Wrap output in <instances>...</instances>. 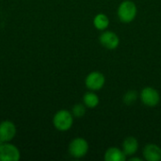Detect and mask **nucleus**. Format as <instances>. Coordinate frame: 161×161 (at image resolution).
Segmentation results:
<instances>
[{
  "instance_id": "f257e3e1",
  "label": "nucleus",
  "mask_w": 161,
  "mask_h": 161,
  "mask_svg": "<svg viewBox=\"0 0 161 161\" xmlns=\"http://www.w3.org/2000/svg\"><path fill=\"white\" fill-rule=\"evenodd\" d=\"M75 117L72 112L67 109H59L58 110L52 119V123L54 127L59 132H66L70 130L74 125Z\"/></svg>"
},
{
  "instance_id": "f03ea898",
  "label": "nucleus",
  "mask_w": 161,
  "mask_h": 161,
  "mask_svg": "<svg viewBox=\"0 0 161 161\" xmlns=\"http://www.w3.org/2000/svg\"><path fill=\"white\" fill-rule=\"evenodd\" d=\"M138 14V8L135 2L132 0H124L120 3L118 9H117V15L119 20L122 23L129 24L133 22Z\"/></svg>"
},
{
  "instance_id": "7ed1b4c3",
  "label": "nucleus",
  "mask_w": 161,
  "mask_h": 161,
  "mask_svg": "<svg viewBox=\"0 0 161 161\" xmlns=\"http://www.w3.org/2000/svg\"><path fill=\"white\" fill-rule=\"evenodd\" d=\"M89 142L82 137H76L73 139L68 145L69 155L76 159L86 157L89 152Z\"/></svg>"
},
{
  "instance_id": "20e7f679",
  "label": "nucleus",
  "mask_w": 161,
  "mask_h": 161,
  "mask_svg": "<svg viewBox=\"0 0 161 161\" xmlns=\"http://www.w3.org/2000/svg\"><path fill=\"white\" fill-rule=\"evenodd\" d=\"M142 103L148 108H155L160 103V93L153 87H145L140 92Z\"/></svg>"
},
{
  "instance_id": "39448f33",
  "label": "nucleus",
  "mask_w": 161,
  "mask_h": 161,
  "mask_svg": "<svg viewBox=\"0 0 161 161\" xmlns=\"http://www.w3.org/2000/svg\"><path fill=\"white\" fill-rule=\"evenodd\" d=\"M20 158L21 152L11 142L0 143V161H19Z\"/></svg>"
},
{
  "instance_id": "423d86ee",
  "label": "nucleus",
  "mask_w": 161,
  "mask_h": 161,
  "mask_svg": "<svg viewBox=\"0 0 161 161\" xmlns=\"http://www.w3.org/2000/svg\"><path fill=\"white\" fill-rule=\"evenodd\" d=\"M106 83L105 75L99 71H92L85 78V86L89 91L97 92L104 88Z\"/></svg>"
},
{
  "instance_id": "0eeeda50",
  "label": "nucleus",
  "mask_w": 161,
  "mask_h": 161,
  "mask_svg": "<svg viewBox=\"0 0 161 161\" xmlns=\"http://www.w3.org/2000/svg\"><path fill=\"white\" fill-rule=\"evenodd\" d=\"M99 42L108 50H115L120 45V38L114 31L104 30L99 36Z\"/></svg>"
},
{
  "instance_id": "6e6552de",
  "label": "nucleus",
  "mask_w": 161,
  "mask_h": 161,
  "mask_svg": "<svg viewBox=\"0 0 161 161\" xmlns=\"http://www.w3.org/2000/svg\"><path fill=\"white\" fill-rule=\"evenodd\" d=\"M17 128L15 124L9 120H4L0 123V142H10L16 136Z\"/></svg>"
},
{
  "instance_id": "1a4fd4ad",
  "label": "nucleus",
  "mask_w": 161,
  "mask_h": 161,
  "mask_svg": "<svg viewBox=\"0 0 161 161\" xmlns=\"http://www.w3.org/2000/svg\"><path fill=\"white\" fill-rule=\"evenodd\" d=\"M142 157L147 161H160L161 148L156 143H148L143 147Z\"/></svg>"
},
{
  "instance_id": "9d476101",
  "label": "nucleus",
  "mask_w": 161,
  "mask_h": 161,
  "mask_svg": "<svg viewBox=\"0 0 161 161\" xmlns=\"http://www.w3.org/2000/svg\"><path fill=\"white\" fill-rule=\"evenodd\" d=\"M122 150L124 151V153L125 154V156L127 157V158L129 157L135 156L139 150V142L138 140L133 137V136H129L126 137L123 143H122Z\"/></svg>"
},
{
  "instance_id": "9b49d317",
  "label": "nucleus",
  "mask_w": 161,
  "mask_h": 161,
  "mask_svg": "<svg viewBox=\"0 0 161 161\" xmlns=\"http://www.w3.org/2000/svg\"><path fill=\"white\" fill-rule=\"evenodd\" d=\"M105 161H125L127 157L124 151L118 147H109L104 154Z\"/></svg>"
},
{
  "instance_id": "f8f14e48",
  "label": "nucleus",
  "mask_w": 161,
  "mask_h": 161,
  "mask_svg": "<svg viewBox=\"0 0 161 161\" xmlns=\"http://www.w3.org/2000/svg\"><path fill=\"white\" fill-rule=\"evenodd\" d=\"M82 103L87 107V108H95L100 103L99 96L93 91L87 92L82 97Z\"/></svg>"
},
{
  "instance_id": "ddd939ff",
  "label": "nucleus",
  "mask_w": 161,
  "mask_h": 161,
  "mask_svg": "<svg viewBox=\"0 0 161 161\" xmlns=\"http://www.w3.org/2000/svg\"><path fill=\"white\" fill-rule=\"evenodd\" d=\"M109 25V18L105 13H98L93 18V26L99 30L104 31L107 30Z\"/></svg>"
},
{
  "instance_id": "4468645a",
  "label": "nucleus",
  "mask_w": 161,
  "mask_h": 161,
  "mask_svg": "<svg viewBox=\"0 0 161 161\" xmlns=\"http://www.w3.org/2000/svg\"><path fill=\"white\" fill-rule=\"evenodd\" d=\"M139 97L140 93L136 90H128L123 96V102L126 106H131L137 102Z\"/></svg>"
},
{
  "instance_id": "2eb2a0df",
  "label": "nucleus",
  "mask_w": 161,
  "mask_h": 161,
  "mask_svg": "<svg viewBox=\"0 0 161 161\" xmlns=\"http://www.w3.org/2000/svg\"><path fill=\"white\" fill-rule=\"evenodd\" d=\"M71 112H72V114H73V116L75 118H77V119L83 118L85 116L86 112H87V107L83 103L75 104V106H73Z\"/></svg>"
},
{
  "instance_id": "dca6fc26",
  "label": "nucleus",
  "mask_w": 161,
  "mask_h": 161,
  "mask_svg": "<svg viewBox=\"0 0 161 161\" xmlns=\"http://www.w3.org/2000/svg\"><path fill=\"white\" fill-rule=\"evenodd\" d=\"M128 160H130V161H142V160H143V158H139V157H134V156H132V157H129V158H128Z\"/></svg>"
},
{
  "instance_id": "f3484780",
  "label": "nucleus",
  "mask_w": 161,
  "mask_h": 161,
  "mask_svg": "<svg viewBox=\"0 0 161 161\" xmlns=\"http://www.w3.org/2000/svg\"><path fill=\"white\" fill-rule=\"evenodd\" d=\"M0 143H1V142H0Z\"/></svg>"
}]
</instances>
